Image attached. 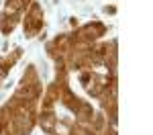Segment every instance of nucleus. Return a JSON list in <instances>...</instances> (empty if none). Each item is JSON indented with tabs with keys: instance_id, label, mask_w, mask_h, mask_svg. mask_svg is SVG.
Here are the masks:
<instances>
[{
	"instance_id": "f257e3e1",
	"label": "nucleus",
	"mask_w": 153,
	"mask_h": 135,
	"mask_svg": "<svg viewBox=\"0 0 153 135\" xmlns=\"http://www.w3.org/2000/svg\"><path fill=\"white\" fill-rule=\"evenodd\" d=\"M43 27V14L39 4H31V8L27 12V19H25V33H29V37H35Z\"/></svg>"
},
{
	"instance_id": "f03ea898",
	"label": "nucleus",
	"mask_w": 153,
	"mask_h": 135,
	"mask_svg": "<svg viewBox=\"0 0 153 135\" xmlns=\"http://www.w3.org/2000/svg\"><path fill=\"white\" fill-rule=\"evenodd\" d=\"M100 35H104V25H100V23H94V25H86L82 31L78 33V37L76 39H82V41H92V39H96V37H100Z\"/></svg>"
}]
</instances>
